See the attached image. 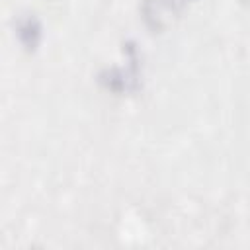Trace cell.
Here are the masks:
<instances>
[{"instance_id":"obj_1","label":"cell","mask_w":250,"mask_h":250,"mask_svg":"<svg viewBox=\"0 0 250 250\" xmlns=\"http://www.w3.org/2000/svg\"><path fill=\"white\" fill-rule=\"evenodd\" d=\"M18 35H20V39H21L23 45L35 47V43L39 39V23H37V20H33V18L23 20L20 23V27H18Z\"/></svg>"}]
</instances>
